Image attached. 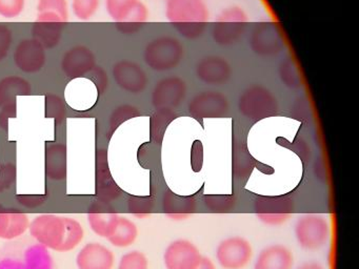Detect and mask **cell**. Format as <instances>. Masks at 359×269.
Listing matches in <instances>:
<instances>
[{
	"label": "cell",
	"instance_id": "cell-2",
	"mask_svg": "<svg viewBox=\"0 0 359 269\" xmlns=\"http://www.w3.org/2000/svg\"><path fill=\"white\" fill-rule=\"evenodd\" d=\"M165 17L187 39H197L205 33L209 11L203 0H165Z\"/></svg>",
	"mask_w": 359,
	"mask_h": 269
},
{
	"label": "cell",
	"instance_id": "cell-20",
	"mask_svg": "<svg viewBox=\"0 0 359 269\" xmlns=\"http://www.w3.org/2000/svg\"><path fill=\"white\" fill-rule=\"evenodd\" d=\"M119 214L109 208L95 206L88 212V221L92 231L98 237L108 239L118 222Z\"/></svg>",
	"mask_w": 359,
	"mask_h": 269
},
{
	"label": "cell",
	"instance_id": "cell-44",
	"mask_svg": "<svg viewBox=\"0 0 359 269\" xmlns=\"http://www.w3.org/2000/svg\"><path fill=\"white\" fill-rule=\"evenodd\" d=\"M3 209H4L3 206L0 205V212H1V210H3Z\"/></svg>",
	"mask_w": 359,
	"mask_h": 269
},
{
	"label": "cell",
	"instance_id": "cell-21",
	"mask_svg": "<svg viewBox=\"0 0 359 269\" xmlns=\"http://www.w3.org/2000/svg\"><path fill=\"white\" fill-rule=\"evenodd\" d=\"M32 92V85L20 76H6L0 80V107L16 103L18 96H28Z\"/></svg>",
	"mask_w": 359,
	"mask_h": 269
},
{
	"label": "cell",
	"instance_id": "cell-38",
	"mask_svg": "<svg viewBox=\"0 0 359 269\" xmlns=\"http://www.w3.org/2000/svg\"><path fill=\"white\" fill-rule=\"evenodd\" d=\"M13 42V33L7 25L0 23V62L7 58Z\"/></svg>",
	"mask_w": 359,
	"mask_h": 269
},
{
	"label": "cell",
	"instance_id": "cell-32",
	"mask_svg": "<svg viewBox=\"0 0 359 269\" xmlns=\"http://www.w3.org/2000/svg\"><path fill=\"white\" fill-rule=\"evenodd\" d=\"M46 115L48 118H52L56 122H62L66 116V106L64 101L58 95L49 92L46 95Z\"/></svg>",
	"mask_w": 359,
	"mask_h": 269
},
{
	"label": "cell",
	"instance_id": "cell-4",
	"mask_svg": "<svg viewBox=\"0 0 359 269\" xmlns=\"http://www.w3.org/2000/svg\"><path fill=\"white\" fill-rule=\"evenodd\" d=\"M239 113L249 120L259 121L277 115L279 103L269 88L262 85L250 86L238 99Z\"/></svg>",
	"mask_w": 359,
	"mask_h": 269
},
{
	"label": "cell",
	"instance_id": "cell-19",
	"mask_svg": "<svg viewBox=\"0 0 359 269\" xmlns=\"http://www.w3.org/2000/svg\"><path fill=\"white\" fill-rule=\"evenodd\" d=\"M29 226L30 220L25 212L6 208L0 212V239H18L28 230Z\"/></svg>",
	"mask_w": 359,
	"mask_h": 269
},
{
	"label": "cell",
	"instance_id": "cell-31",
	"mask_svg": "<svg viewBox=\"0 0 359 269\" xmlns=\"http://www.w3.org/2000/svg\"><path fill=\"white\" fill-rule=\"evenodd\" d=\"M279 77L287 88H297L302 85V76L299 67L292 58H287L280 63Z\"/></svg>",
	"mask_w": 359,
	"mask_h": 269
},
{
	"label": "cell",
	"instance_id": "cell-3",
	"mask_svg": "<svg viewBox=\"0 0 359 269\" xmlns=\"http://www.w3.org/2000/svg\"><path fill=\"white\" fill-rule=\"evenodd\" d=\"M184 57V46L172 36H161L147 44L144 60L153 71H168L176 69Z\"/></svg>",
	"mask_w": 359,
	"mask_h": 269
},
{
	"label": "cell",
	"instance_id": "cell-28",
	"mask_svg": "<svg viewBox=\"0 0 359 269\" xmlns=\"http://www.w3.org/2000/svg\"><path fill=\"white\" fill-rule=\"evenodd\" d=\"M177 118L174 109H155L150 117V138L154 144H161L168 126Z\"/></svg>",
	"mask_w": 359,
	"mask_h": 269
},
{
	"label": "cell",
	"instance_id": "cell-24",
	"mask_svg": "<svg viewBox=\"0 0 359 269\" xmlns=\"http://www.w3.org/2000/svg\"><path fill=\"white\" fill-rule=\"evenodd\" d=\"M149 11L144 2L138 0L116 22L117 29L123 34L137 33L148 20Z\"/></svg>",
	"mask_w": 359,
	"mask_h": 269
},
{
	"label": "cell",
	"instance_id": "cell-27",
	"mask_svg": "<svg viewBox=\"0 0 359 269\" xmlns=\"http://www.w3.org/2000/svg\"><path fill=\"white\" fill-rule=\"evenodd\" d=\"M165 214L171 220H187L195 209V202L188 198L169 193L163 201Z\"/></svg>",
	"mask_w": 359,
	"mask_h": 269
},
{
	"label": "cell",
	"instance_id": "cell-16",
	"mask_svg": "<svg viewBox=\"0 0 359 269\" xmlns=\"http://www.w3.org/2000/svg\"><path fill=\"white\" fill-rule=\"evenodd\" d=\"M196 77L208 85H222L232 76V67L226 58L220 56H205L197 62Z\"/></svg>",
	"mask_w": 359,
	"mask_h": 269
},
{
	"label": "cell",
	"instance_id": "cell-43",
	"mask_svg": "<svg viewBox=\"0 0 359 269\" xmlns=\"http://www.w3.org/2000/svg\"><path fill=\"white\" fill-rule=\"evenodd\" d=\"M297 269H325L323 265L317 262H308L302 264V266L298 267Z\"/></svg>",
	"mask_w": 359,
	"mask_h": 269
},
{
	"label": "cell",
	"instance_id": "cell-40",
	"mask_svg": "<svg viewBox=\"0 0 359 269\" xmlns=\"http://www.w3.org/2000/svg\"><path fill=\"white\" fill-rule=\"evenodd\" d=\"M192 165L194 170H201V164H203V144L201 141L196 140L192 146Z\"/></svg>",
	"mask_w": 359,
	"mask_h": 269
},
{
	"label": "cell",
	"instance_id": "cell-1",
	"mask_svg": "<svg viewBox=\"0 0 359 269\" xmlns=\"http://www.w3.org/2000/svg\"><path fill=\"white\" fill-rule=\"evenodd\" d=\"M29 231L39 244L57 252H68L83 241V225L76 219L43 214L30 222Z\"/></svg>",
	"mask_w": 359,
	"mask_h": 269
},
{
	"label": "cell",
	"instance_id": "cell-23",
	"mask_svg": "<svg viewBox=\"0 0 359 269\" xmlns=\"http://www.w3.org/2000/svg\"><path fill=\"white\" fill-rule=\"evenodd\" d=\"M69 20L67 0H39L36 21L66 23Z\"/></svg>",
	"mask_w": 359,
	"mask_h": 269
},
{
	"label": "cell",
	"instance_id": "cell-13",
	"mask_svg": "<svg viewBox=\"0 0 359 269\" xmlns=\"http://www.w3.org/2000/svg\"><path fill=\"white\" fill-rule=\"evenodd\" d=\"M13 60L20 71L39 73L47 62L46 48L33 38L22 40L14 50Z\"/></svg>",
	"mask_w": 359,
	"mask_h": 269
},
{
	"label": "cell",
	"instance_id": "cell-7",
	"mask_svg": "<svg viewBox=\"0 0 359 269\" xmlns=\"http://www.w3.org/2000/svg\"><path fill=\"white\" fill-rule=\"evenodd\" d=\"M216 260L224 269H243L253 256V247L245 237H226L216 248Z\"/></svg>",
	"mask_w": 359,
	"mask_h": 269
},
{
	"label": "cell",
	"instance_id": "cell-29",
	"mask_svg": "<svg viewBox=\"0 0 359 269\" xmlns=\"http://www.w3.org/2000/svg\"><path fill=\"white\" fill-rule=\"evenodd\" d=\"M253 165L254 159L250 155L245 145L235 142L234 151H233V168H234L235 176L243 177L251 174Z\"/></svg>",
	"mask_w": 359,
	"mask_h": 269
},
{
	"label": "cell",
	"instance_id": "cell-22",
	"mask_svg": "<svg viewBox=\"0 0 359 269\" xmlns=\"http://www.w3.org/2000/svg\"><path fill=\"white\" fill-rule=\"evenodd\" d=\"M65 23L35 21L31 34L33 39L39 41L45 48H53L62 41Z\"/></svg>",
	"mask_w": 359,
	"mask_h": 269
},
{
	"label": "cell",
	"instance_id": "cell-9",
	"mask_svg": "<svg viewBox=\"0 0 359 269\" xmlns=\"http://www.w3.org/2000/svg\"><path fill=\"white\" fill-rule=\"evenodd\" d=\"M250 46L259 56H275L285 48V38L278 25L262 22L256 25L250 37Z\"/></svg>",
	"mask_w": 359,
	"mask_h": 269
},
{
	"label": "cell",
	"instance_id": "cell-15",
	"mask_svg": "<svg viewBox=\"0 0 359 269\" xmlns=\"http://www.w3.org/2000/svg\"><path fill=\"white\" fill-rule=\"evenodd\" d=\"M292 202L285 198H262L255 202L256 216L269 226H279L292 216Z\"/></svg>",
	"mask_w": 359,
	"mask_h": 269
},
{
	"label": "cell",
	"instance_id": "cell-26",
	"mask_svg": "<svg viewBox=\"0 0 359 269\" xmlns=\"http://www.w3.org/2000/svg\"><path fill=\"white\" fill-rule=\"evenodd\" d=\"M138 237V227L133 221L119 216L118 222L108 241L115 247L125 248L131 246Z\"/></svg>",
	"mask_w": 359,
	"mask_h": 269
},
{
	"label": "cell",
	"instance_id": "cell-11",
	"mask_svg": "<svg viewBox=\"0 0 359 269\" xmlns=\"http://www.w3.org/2000/svg\"><path fill=\"white\" fill-rule=\"evenodd\" d=\"M201 258L197 246L186 239L171 242L163 252L165 269H196Z\"/></svg>",
	"mask_w": 359,
	"mask_h": 269
},
{
	"label": "cell",
	"instance_id": "cell-35",
	"mask_svg": "<svg viewBox=\"0 0 359 269\" xmlns=\"http://www.w3.org/2000/svg\"><path fill=\"white\" fill-rule=\"evenodd\" d=\"M138 0H106L107 12L115 22H118L121 17Z\"/></svg>",
	"mask_w": 359,
	"mask_h": 269
},
{
	"label": "cell",
	"instance_id": "cell-30",
	"mask_svg": "<svg viewBox=\"0 0 359 269\" xmlns=\"http://www.w3.org/2000/svg\"><path fill=\"white\" fill-rule=\"evenodd\" d=\"M140 115H142V113H140V109L134 106V105L123 104L117 106L112 111L110 119H109V137H112L121 124Z\"/></svg>",
	"mask_w": 359,
	"mask_h": 269
},
{
	"label": "cell",
	"instance_id": "cell-5",
	"mask_svg": "<svg viewBox=\"0 0 359 269\" xmlns=\"http://www.w3.org/2000/svg\"><path fill=\"white\" fill-rule=\"evenodd\" d=\"M248 21L247 13L239 6L224 8L214 22L212 29L214 41L222 46L237 43L245 34Z\"/></svg>",
	"mask_w": 359,
	"mask_h": 269
},
{
	"label": "cell",
	"instance_id": "cell-14",
	"mask_svg": "<svg viewBox=\"0 0 359 269\" xmlns=\"http://www.w3.org/2000/svg\"><path fill=\"white\" fill-rule=\"evenodd\" d=\"M96 65L95 54L86 46H73L65 53L60 63L62 73L69 79H79L91 73Z\"/></svg>",
	"mask_w": 359,
	"mask_h": 269
},
{
	"label": "cell",
	"instance_id": "cell-17",
	"mask_svg": "<svg viewBox=\"0 0 359 269\" xmlns=\"http://www.w3.org/2000/svg\"><path fill=\"white\" fill-rule=\"evenodd\" d=\"M114 264L112 250L98 242L86 244L76 256L79 269H113Z\"/></svg>",
	"mask_w": 359,
	"mask_h": 269
},
{
	"label": "cell",
	"instance_id": "cell-33",
	"mask_svg": "<svg viewBox=\"0 0 359 269\" xmlns=\"http://www.w3.org/2000/svg\"><path fill=\"white\" fill-rule=\"evenodd\" d=\"M117 269H149V260L144 252L132 250L121 256Z\"/></svg>",
	"mask_w": 359,
	"mask_h": 269
},
{
	"label": "cell",
	"instance_id": "cell-8",
	"mask_svg": "<svg viewBox=\"0 0 359 269\" xmlns=\"http://www.w3.org/2000/svg\"><path fill=\"white\" fill-rule=\"evenodd\" d=\"M189 113L194 119H219L230 111L228 98L216 90H205L193 97L189 102Z\"/></svg>",
	"mask_w": 359,
	"mask_h": 269
},
{
	"label": "cell",
	"instance_id": "cell-39",
	"mask_svg": "<svg viewBox=\"0 0 359 269\" xmlns=\"http://www.w3.org/2000/svg\"><path fill=\"white\" fill-rule=\"evenodd\" d=\"M90 74L92 75L91 80L95 84L98 92L104 94L107 86H108V76H107L104 69H102V67H96Z\"/></svg>",
	"mask_w": 359,
	"mask_h": 269
},
{
	"label": "cell",
	"instance_id": "cell-42",
	"mask_svg": "<svg viewBox=\"0 0 359 269\" xmlns=\"http://www.w3.org/2000/svg\"><path fill=\"white\" fill-rule=\"evenodd\" d=\"M196 269H217L216 268L215 264H214L213 261L210 258H207V256H203L201 258V263H199L198 266L196 267Z\"/></svg>",
	"mask_w": 359,
	"mask_h": 269
},
{
	"label": "cell",
	"instance_id": "cell-6",
	"mask_svg": "<svg viewBox=\"0 0 359 269\" xmlns=\"http://www.w3.org/2000/svg\"><path fill=\"white\" fill-rule=\"evenodd\" d=\"M294 233L300 247L306 250L320 249L329 241V222L320 214H304L296 222Z\"/></svg>",
	"mask_w": 359,
	"mask_h": 269
},
{
	"label": "cell",
	"instance_id": "cell-34",
	"mask_svg": "<svg viewBox=\"0 0 359 269\" xmlns=\"http://www.w3.org/2000/svg\"><path fill=\"white\" fill-rule=\"evenodd\" d=\"M100 0H72V10L79 20L88 21L96 14Z\"/></svg>",
	"mask_w": 359,
	"mask_h": 269
},
{
	"label": "cell",
	"instance_id": "cell-41",
	"mask_svg": "<svg viewBox=\"0 0 359 269\" xmlns=\"http://www.w3.org/2000/svg\"><path fill=\"white\" fill-rule=\"evenodd\" d=\"M1 113H0V123L4 127H7L8 120L9 118H14L16 116V109H18V102L12 103V104L6 105L1 107Z\"/></svg>",
	"mask_w": 359,
	"mask_h": 269
},
{
	"label": "cell",
	"instance_id": "cell-36",
	"mask_svg": "<svg viewBox=\"0 0 359 269\" xmlns=\"http://www.w3.org/2000/svg\"><path fill=\"white\" fill-rule=\"evenodd\" d=\"M153 209V201L148 198H135L130 200L129 210L134 216L144 219L150 216Z\"/></svg>",
	"mask_w": 359,
	"mask_h": 269
},
{
	"label": "cell",
	"instance_id": "cell-37",
	"mask_svg": "<svg viewBox=\"0 0 359 269\" xmlns=\"http://www.w3.org/2000/svg\"><path fill=\"white\" fill-rule=\"evenodd\" d=\"M26 6V0H0V16L15 18L20 16Z\"/></svg>",
	"mask_w": 359,
	"mask_h": 269
},
{
	"label": "cell",
	"instance_id": "cell-10",
	"mask_svg": "<svg viewBox=\"0 0 359 269\" xmlns=\"http://www.w3.org/2000/svg\"><path fill=\"white\" fill-rule=\"evenodd\" d=\"M187 92L186 81L177 76H171L155 84L151 101L155 109H175L184 102Z\"/></svg>",
	"mask_w": 359,
	"mask_h": 269
},
{
	"label": "cell",
	"instance_id": "cell-12",
	"mask_svg": "<svg viewBox=\"0 0 359 269\" xmlns=\"http://www.w3.org/2000/svg\"><path fill=\"white\" fill-rule=\"evenodd\" d=\"M112 74L117 85L130 94H140L148 86V75L135 61H118L113 67Z\"/></svg>",
	"mask_w": 359,
	"mask_h": 269
},
{
	"label": "cell",
	"instance_id": "cell-18",
	"mask_svg": "<svg viewBox=\"0 0 359 269\" xmlns=\"http://www.w3.org/2000/svg\"><path fill=\"white\" fill-rule=\"evenodd\" d=\"M293 252L283 244H272L260 250L254 269H292Z\"/></svg>",
	"mask_w": 359,
	"mask_h": 269
},
{
	"label": "cell",
	"instance_id": "cell-25",
	"mask_svg": "<svg viewBox=\"0 0 359 269\" xmlns=\"http://www.w3.org/2000/svg\"><path fill=\"white\" fill-rule=\"evenodd\" d=\"M46 166L50 178L60 179L66 177L67 146L62 143L50 145L46 153Z\"/></svg>",
	"mask_w": 359,
	"mask_h": 269
}]
</instances>
